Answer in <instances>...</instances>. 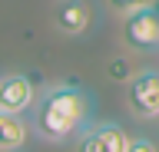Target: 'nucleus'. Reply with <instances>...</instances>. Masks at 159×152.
I'll return each instance as SVG.
<instances>
[{"mask_svg":"<svg viewBox=\"0 0 159 152\" xmlns=\"http://www.w3.org/2000/svg\"><path fill=\"white\" fill-rule=\"evenodd\" d=\"M96 116V99L86 86L80 83H50L37 93V102L30 109V122H33V132L40 139L53 142V145H63V142H73L80 132L86 129Z\"/></svg>","mask_w":159,"mask_h":152,"instance_id":"obj_1","label":"nucleus"},{"mask_svg":"<svg viewBox=\"0 0 159 152\" xmlns=\"http://www.w3.org/2000/svg\"><path fill=\"white\" fill-rule=\"evenodd\" d=\"M133 136L113 119H93L73 139V152H126Z\"/></svg>","mask_w":159,"mask_h":152,"instance_id":"obj_2","label":"nucleus"},{"mask_svg":"<svg viewBox=\"0 0 159 152\" xmlns=\"http://www.w3.org/2000/svg\"><path fill=\"white\" fill-rule=\"evenodd\" d=\"M126 109L136 119H159V70H139L126 83Z\"/></svg>","mask_w":159,"mask_h":152,"instance_id":"obj_3","label":"nucleus"},{"mask_svg":"<svg viewBox=\"0 0 159 152\" xmlns=\"http://www.w3.org/2000/svg\"><path fill=\"white\" fill-rule=\"evenodd\" d=\"M123 40L126 46L139 53H156L159 50V7L126 13L123 17Z\"/></svg>","mask_w":159,"mask_h":152,"instance_id":"obj_4","label":"nucleus"},{"mask_svg":"<svg viewBox=\"0 0 159 152\" xmlns=\"http://www.w3.org/2000/svg\"><path fill=\"white\" fill-rule=\"evenodd\" d=\"M40 86L27 73H7L0 76V109L3 112H30L37 102Z\"/></svg>","mask_w":159,"mask_h":152,"instance_id":"obj_5","label":"nucleus"},{"mask_svg":"<svg viewBox=\"0 0 159 152\" xmlns=\"http://www.w3.org/2000/svg\"><path fill=\"white\" fill-rule=\"evenodd\" d=\"M53 27L63 37H83L93 27V7L89 0H57L53 3Z\"/></svg>","mask_w":159,"mask_h":152,"instance_id":"obj_6","label":"nucleus"},{"mask_svg":"<svg viewBox=\"0 0 159 152\" xmlns=\"http://www.w3.org/2000/svg\"><path fill=\"white\" fill-rule=\"evenodd\" d=\"M33 122L23 112H3L0 109V152H20L30 145Z\"/></svg>","mask_w":159,"mask_h":152,"instance_id":"obj_7","label":"nucleus"},{"mask_svg":"<svg viewBox=\"0 0 159 152\" xmlns=\"http://www.w3.org/2000/svg\"><path fill=\"white\" fill-rule=\"evenodd\" d=\"M106 3L116 13H123V17L126 13H136V10H146V7H159V0H106Z\"/></svg>","mask_w":159,"mask_h":152,"instance_id":"obj_8","label":"nucleus"},{"mask_svg":"<svg viewBox=\"0 0 159 152\" xmlns=\"http://www.w3.org/2000/svg\"><path fill=\"white\" fill-rule=\"evenodd\" d=\"M126 152H159V142H152L149 136H133Z\"/></svg>","mask_w":159,"mask_h":152,"instance_id":"obj_9","label":"nucleus"}]
</instances>
